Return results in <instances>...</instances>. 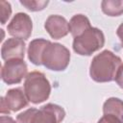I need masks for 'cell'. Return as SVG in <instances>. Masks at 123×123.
Segmentation results:
<instances>
[{
  "label": "cell",
  "instance_id": "6da1fadb",
  "mask_svg": "<svg viewBox=\"0 0 123 123\" xmlns=\"http://www.w3.org/2000/svg\"><path fill=\"white\" fill-rule=\"evenodd\" d=\"M121 64V59L118 56L109 50H104L92 59L89 75L92 80L98 83L111 82L115 79Z\"/></svg>",
  "mask_w": 123,
  "mask_h": 123
},
{
  "label": "cell",
  "instance_id": "7a4b0ae2",
  "mask_svg": "<svg viewBox=\"0 0 123 123\" xmlns=\"http://www.w3.org/2000/svg\"><path fill=\"white\" fill-rule=\"evenodd\" d=\"M24 92L30 102L38 104L48 99L51 92V86L43 73L33 71L25 78Z\"/></svg>",
  "mask_w": 123,
  "mask_h": 123
},
{
  "label": "cell",
  "instance_id": "3957f363",
  "mask_svg": "<svg viewBox=\"0 0 123 123\" xmlns=\"http://www.w3.org/2000/svg\"><path fill=\"white\" fill-rule=\"evenodd\" d=\"M105 37L103 32L91 27L73 40V50L81 56H90L104 46Z\"/></svg>",
  "mask_w": 123,
  "mask_h": 123
},
{
  "label": "cell",
  "instance_id": "277c9868",
  "mask_svg": "<svg viewBox=\"0 0 123 123\" xmlns=\"http://www.w3.org/2000/svg\"><path fill=\"white\" fill-rule=\"evenodd\" d=\"M70 62L69 50L60 44L50 42L45 48L42 55V64L50 70L62 71L64 70Z\"/></svg>",
  "mask_w": 123,
  "mask_h": 123
},
{
  "label": "cell",
  "instance_id": "5b68a950",
  "mask_svg": "<svg viewBox=\"0 0 123 123\" xmlns=\"http://www.w3.org/2000/svg\"><path fill=\"white\" fill-rule=\"evenodd\" d=\"M27 64L23 60L15 59L6 61L1 69L3 82L8 85L18 84L27 75Z\"/></svg>",
  "mask_w": 123,
  "mask_h": 123
},
{
  "label": "cell",
  "instance_id": "8992f818",
  "mask_svg": "<svg viewBox=\"0 0 123 123\" xmlns=\"http://www.w3.org/2000/svg\"><path fill=\"white\" fill-rule=\"evenodd\" d=\"M33 23L30 16L24 12L16 13L8 25V33L14 38L27 39L32 34Z\"/></svg>",
  "mask_w": 123,
  "mask_h": 123
},
{
  "label": "cell",
  "instance_id": "52a82bcc",
  "mask_svg": "<svg viewBox=\"0 0 123 123\" xmlns=\"http://www.w3.org/2000/svg\"><path fill=\"white\" fill-rule=\"evenodd\" d=\"M28 98L25 92L19 87L7 91L6 95L1 98V113H10L17 111L28 105Z\"/></svg>",
  "mask_w": 123,
  "mask_h": 123
},
{
  "label": "cell",
  "instance_id": "ba28073f",
  "mask_svg": "<svg viewBox=\"0 0 123 123\" xmlns=\"http://www.w3.org/2000/svg\"><path fill=\"white\" fill-rule=\"evenodd\" d=\"M65 115L64 110L55 104H47L35 113L32 123H61Z\"/></svg>",
  "mask_w": 123,
  "mask_h": 123
},
{
  "label": "cell",
  "instance_id": "9c48e42d",
  "mask_svg": "<svg viewBox=\"0 0 123 123\" xmlns=\"http://www.w3.org/2000/svg\"><path fill=\"white\" fill-rule=\"evenodd\" d=\"M44 27L51 37L55 39L62 38L69 33V23L61 15H50L44 24Z\"/></svg>",
  "mask_w": 123,
  "mask_h": 123
},
{
  "label": "cell",
  "instance_id": "30bf717a",
  "mask_svg": "<svg viewBox=\"0 0 123 123\" xmlns=\"http://www.w3.org/2000/svg\"><path fill=\"white\" fill-rule=\"evenodd\" d=\"M25 54V42L19 38L7 39L1 48V56L5 61L20 59L23 60Z\"/></svg>",
  "mask_w": 123,
  "mask_h": 123
},
{
  "label": "cell",
  "instance_id": "8fae6325",
  "mask_svg": "<svg viewBox=\"0 0 123 123\" xmlns=\"http://www.w3.org/2000/svg\"><path fill=\"white\" fill-rule=\"evenodd\" d=\"M50 42L51 41L43 38H37L30 42L28 47V58L32 63L36 65L42 64L43 52Z\"/></svg>",
  "mask_w": 123,
  "mask_h": 123
},
{
  "label": "cell",
  "instance_id": "7c38bea8",
  "mask_svg": "<svg viewBox=\"0 0 123 123\" xmlns=\"http://www.w3.org/2000/svg\"><path fill=\"white\" fill-rule=\"evenodd\" d=\"M103 112L104 115L112 117L123 123V101L115 97L109 98L104 103Z\"/></svg>",
  "mask_w": 123,
  "mask_h": 123
},
{
  "label": "cell",
  "instance_id": "4fadbf2b",
  "mask_svg": "<svg viewBox=\"0 0 123 123\" xmlns=\"http://www.w3.org/2000/svg\"><path fill=\"white\" fill-rule=\"evenodd\" d=\"M91 28L88 18L83 14H76L69 21V32L75 37L81 36L86 30Z\"/></svg>",
  "mask_w": 123,
  "mask_h": 123
},
{
  "label": "cell",
  "instance_id": "5bb4252c",
  "mask_svg": "<svg viewBox=\"0 0 123 123\" xmlns=\"http://www.w3.org/2000/svg\"><path fill=\"white\" fill-rule=\"evenodd\" d=\"M104 13L110 16H118L123 13V1L121 0H104L101 3Z\"/></svg>",
  "mask_w": 123,
  "mask_h": 123
},
{
  "label": "cell",
  "instance_id": "9a60e30c",
  "mask_svg": "<svg viewBox=\"0 0 123 123\" xmlns=\"http://www.w3.org/2000/svg\"><path fill=\"white\" fill-rule=\"evenodd\" d=\"M21 5H23L26 9L32 12H37L43 10L47 5L48 1L46 0H21Z\"/></svg>",
  "mask_w": 123,
  "mask_h": 123
},
{
  "label": "cell",
  "instance_id": "2e32d148",
  "mask_svg": "<svg viewBox=\"0 0 123 123\" xmlns=\"http://www.w3.org/2000/svg\"><path fill=\"white\" fill-rule=\"evenodd\" d=\"M37 109H29L23 112H21L20 114L17 115L16 117V123H32L33 117L35 115V113L37 112Z\"/></svg>",
  "mask_w": 123,
  "mask_h": 123
},
{
  "label": "cell",
  "instance_id": "e0dca14e",
  "mask_svg": "<svg viewBox=\"0 0 123 123\" xmlns=\"http://www.w3.org/2000/svg\"><path fill=\"white\" fill-rule=\"evenodd\" d=\"M0 12H1V23L5 24L12 13L11 4L7 1L2 0L0 2Z\"/></svg>",
  "mask_w": 123,
  "mask_h": 123
},
{
  "label": "cell",
  "instance_id": "ac0fdd59",
  "mask_svg": "<svg viewBox=\"0 0 123 123\" xmlns=\"http://www.w3.org/2000/svg\"><path fill=\"white\" fill-rule=\"evenodd\" d=\"M115 82L117 83V85L123 89V63L119 66L116 75H115Z\"/></svg>",
  "mask_w": 123,
  "mask_h": 123
},
{
  "label": "cell",
  "instance_id": "d6986e66",
  "mask_svg": "<svg viewBox=\"0 0 123 123\" xmlns=\"http://www.w3.org/2000/svg\"><path fill=\"white\" fill-rule=\"evenodd\" d=\"M97 123H121L120 121L112 118V117H110V116H107V115H103L99 121Z\"/></svg>",
  "mask_w": 123,
  "mask_h": 123
},
{
  "label": "cell",
  "instance_id": "ffe728a7",
  "mask_svg": "<svg viewBox=\"0 0 123 123\" xmlns=\"http://www.w3.org/2000/svg\"><path fill=\"white\" fill-rule=\"evenodd\" d=\"M0 123H16L11 116H6V115H2L0 117Z\"/></svg>",
  "mask_w": 123,
  "mask_h": 123
},
{
  "label": "cell",
  "instance_id": "44dd1931",
  "mask_svg": "<svg viewBox=\"0 0 123 123\" xmlns=\"http://www.w3.org/2000/svg\"><path fill=\"white\" fill-rule=\"evenodd\" d=\"M116 34H117V36H118V37H119V39H120V41H121V44H122V46H123V23H121V24L119 25V27L117 28Z\"/></svg>",
  "mask_w": 123,
  "mask_h": 123
}]
</instances>
